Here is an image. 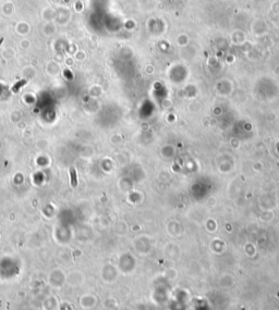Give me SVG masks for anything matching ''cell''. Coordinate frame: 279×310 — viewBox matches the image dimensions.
Masks as SVG:
<instances>
[{"label": "cell", "mask_w": 279, "mask_h": 310, "mask_svg": "<svg viewBox=\"0 0 279 310\" xmlns=\"http://www.w3.org/2000/svg\"><path fill=\"white\" fill-rule=\"evenodd\" d=\"M69 172H70V177H71V185L73 186V187H75L76 185H78V181H76V172H75V170H74V168L73 167H71L70 168V170H69Z\"/></svg>", "instance_id": "1"}]
</instances>
